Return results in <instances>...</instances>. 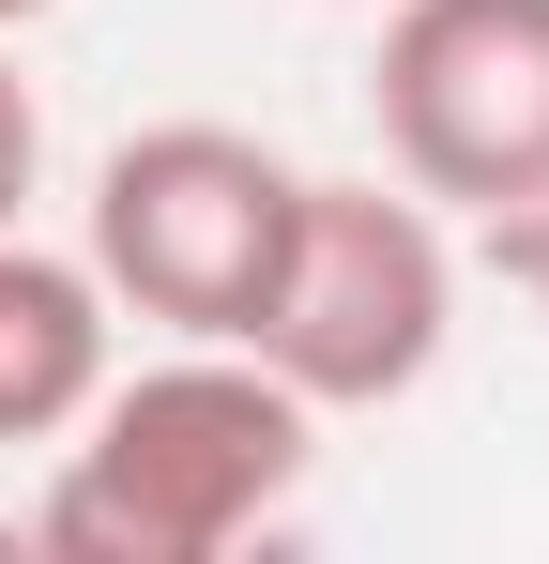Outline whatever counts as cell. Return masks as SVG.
<instances>
[{"label": "cell", "instance_id": "obj_1", "mask_svg": "<svg viewBox=\"0 0 549 564\" xmlns=\"http://www.w3.org/2000/svg\"><path fill=\"white\" fill-rule=\"evenodd\" d=\"M321 458V412L229 351L183 336L169 367H107L77 427H62V488H46V550L62 564H229Z\"/></svg>", "mask_w": 549, "mask_h": 564}, {"label": "cell", "instance_id": "obj_4", "mask_svg": "<svg viewBox=\"0 0 549 564\" xmlns=\"http://www.w3.org/2000/svg\"><path fill=\"white\" fill-rule=\"evenodd\" d=\"M381 153L412 198L504 214L549 184V0H397L381 15Z\"/></svg>", "mask_w": 549, "mask_h": 564}, {"label": "cell", "instance_id": "obj_2", "mask_svg": "<svg viewBox=\"0 0 549 564\" xmlns=\"http://www.w3.org/2000/svg\"><path fill=\"white\" fill-rule=\"evenodd\" d=\"M443 336H458V260H443L428 198H397V184H305L290 198V245H274L245 351L305 412H397L443 367Z\"/></svg>", "mask_w": 549, "mask_h": 564}, {"label": "cell", "instance_id": "obj_3", "mask_svg": "<svg viewBox=\"0 0 549 564\" xmlns=\"http://www.w3.org/2000/svg\"><path fill=\"white\" fill-rule=\"evenodd\" d=\"M290 198H305V169L260 153L245 122H153V138H122L92 169V245L77 260L107 275V305L245 351V321L274 290V245H290Z\"/></svg>", "mask_w": 549, "mask_h": 564}, {"label": "cell", "instance_id": "obj_5", "mask_svg": "<svg viewBox=\"0 0 549 564\" xmlns=\"http://www.w3.org/2000/svg\"><path fill=\"white\" fill-rule=\"evenodd\" d=\"M107 336H122L107 275L31 245V229H0V443H62L107 397Z\"/></svg>", "mask_w": 549, "mask_h": 564}, {"label": "cell", "instance_id": "obj_7", "mask_svg": "<svg viewBox=\"0 0 549 564\" xmlns=\"http://www.w3.org/2000/svg\"><path fill=\"white\" fill-rule=\"evenodd\" d=\"M488 275H504V290H519V305H535V321H549V184H535V198H504V214H488Z\"/></svg>", "mask_w": 549, "mask_h": 564}, {"label": "cell", "instance_id": "obj_6", "mask_svg": "<svg viewBox=\"0 0 549 564\" xmlns=\"http://www.w3.org/2000/svg\"><path fill=\"white\" fill-rule=\"evenodd\" d=\"M31 184H46V107H31V77H15V46H0V229L31 214Z\"/></svg>", "mask_w": 549, "mask_h": 564}, {"label": "cell", "instance_id": "obj_8", "mask_svg": "<svg viewBox=\"0 0 549 564\" xmlns=\"http://www.w3.org/2000/svg\"><path fill=\"white\" fill-rule=\"evenodd\" d=\"M31 15H46V0H0V31H31Z\"/></svg>", "mask_w": 549, "mask_h": 564}]
</instances>
